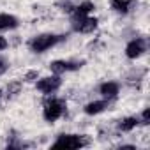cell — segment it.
Listing matches in <instances>:
<instances>
[{"mask_svg": "<svg viewBox=\"0 0 150 150\" xmlns=\"http://www.w3.org/2000/svg\"><path fill=\"white\" fill-rule=\"evenodd\" d=\"M145 50H146L145 41H143V39H134V41H131V42L127 44L125 55H127L129 58H138V57H141V55L145 53Z\"/></svg>", "mask_w": 150, "mask_h": 150, "instance_id": "cell-7", "label": "cell"}, {"mask_svg": "<svg viewBox=\"0 0 150 150\" xmlns=\"http://www.w3.org/2000/svg\"><path fill=\"white\" fill-rule=\"evenodd\" d=\"M94 9H96V7H94L92 2H81V4L76 7V11H74V16H90V13H92Z\"/></svg>", "mask_w": 150, "mask_h": 150, "instance_id": "cell-11", "label": "cell"}, {"mask_svg": "<svg viewBox=\"0 0 150 150\" xmlns=\"http://www.w3.org/2000/svg\"><path fill=\"white\" fill-rule=\"evenodd\" d=\"M148 120H150V110L145 108V111L141 113V122H143V124H148Z\"/></svg>", "mask_w": 150, "mask_h": 150, "instance_id": "cell-15", "label": "cell"}, {"mask_svg": "<svg viewBox=\"0 0 150 150\" xmlns=\"http://www.w3.org/2000/svg\"><path fill=\"white\" fill-rule=\"evenodd\" d=\"M18 27V20L13 14H0V30H13Z\"/></svg>", "mask_w": 150, "mask_h": 150, "instance_id": "cell-9", "label": "cell"}, {"mask_svg": "<svg viewBox=\"0 0 150 150\" xmlns=\"http://www.w3.org/2000/svg\"><path fill=\"white\" fill-rule=\"evenodd\" d=\"M87 141L83 139V136H78V134H62V136L57 138L53 146L55 148H80Z\"/></svg>", "mask_w": 150, "mask_h": 150, "instance_id": "cell-3", "label": "cell"}, {"mask_svg": "<svg viewBox=\"0 0 150 150\" xmlns=\"http://www.w3.org/2000/svg\"><path fill=\"white\" fill-rule=\"evenodd\" d=\"M97 27V20L92 18V16H74V21H72V28L76 32H83V34H88L92 30H96Z\"/></svg>", "mask_w": 150, "mask_h": 150, "instance_id": "cell-4", "label": "cell"}, {"mask_svg": "<svg viewBox=\"0 0 150 150\" xmlns=\"http://www.w3.org/2000/svg\"><path fill=\"white\" fill-rule=\"evenodd\" d=\"M6 48H7V41H6V37H4V35H0V51L6 50Z\"/></svg>", "mask_w": 150, "mask_h": 150, "instance_id": "cell-16", "label": "cell"}, {"mask_svg": "<svg viewBox=\"0 0 150 150\" xmlns=\"http://www.w3.org/2000/svg\"><path fill=\"white\" fill-rule=\"evenodd\" d=\"M81 67V62H72V60H57L51 64V71L55 74H62V72H71Z\"/></svg>", "mask_w": 150, "mask_h": 150, "instance_id": "cell-6", "label": "cell"}, {"mask_svg": "<svg viewBox=\"0 0 150 150\" xmlns=\"http://www.w3.org/2000/svg\"><path fill=\"white\" fill-rule=\"evenodd\" d=\"M111 7L117 13H127L129 11V0H111Z\"/></svg>", "mask_w": 150, "mask_h": 150, "instance_id": "cell-13", "label": "cell"}, {"mask_svg": "<svg viewBox=\"0 0 150 150\" xmlns=\"http://www.w3.org/2000/svg\"><path fill=\"white\" fill-rule=\"evenodd\" d=\"M99 90H101V96H103L104 99H115V97L118 96V85H117L115 81H106V83H103Z\"/></svg>", "mask_w": 150, "mask_h": 150, "instance_id": "cell-8", "label": "cell"}, {"mask_svg": "<svg viewBox=\"0 0 150 150\" xmlns=\"http://www.w3.org/2000/svg\"><path fill=\"white\" fill-rule=\"evenodd\" d=\"M60 41V35H55V34H41L37 37L32 39L30 42V50L34 53H44L48 50H51L55 44H58Z\"/></svg>", "mask_w": 150, "mask_h": 150, "instance_id": "cell-1", "label": "cell"}, {"mask_svg": "<svg viewBox=\"0 0 150 150\" xmlns=\"http://www.w3.org/2000/svg\"><path fill=\"white\" fill-rule=\"evenodd\" d=\"M7 67H9V64H7V60L6 58H2L0 57V76H2V74L7 71Z\"/></svg>", "mask_w": 150, "mask_h": 150, "instance_id": "cell-14", "label": "cell"}, {"mask_svg": "<svg viewBox=\"0 0 150 150\" xmlns=\"http://www.w3.org/2000/svg\"><path fill=\"white\" fill-rule=\"evenodd\" d=\"M106 106H108L106 101H92L85 106V113L87 115H99L106 110Z\"/></svg>", "mask_w": 150, "mask_h": 150, "instance_id": "cell-10", "label": "cell"}, {"mask_svg": "<svg viewBox=\"0 0 150 150\" xmlns=\"http://www.w3.org/2000/svg\"><path fill=\"white\" fill-rule=\"evenodd\" d=\"M64 111H65L64 101H60V99H51V101L46 103L42 115H44V118H46L48 122H55V120H58V118L64 115Z\"/></svg>", "mask_w": 150, "mask_h": 150, "instance_id": "cell-2", "label": "cell"}, {"mask_svg": "<svg viewBox=\"0 0 150 150\" xmlns=\"http://www.w3.org/2000/svg\"><path fill=\"white\" fill-rule=\"evenodd\" d=\"M138 118L136 117H127V118H124V120H120V124H118V127L122 129V131H132L136 125H138Z\"/></svg>", "mask_w": 150, "mask_h": 150, "instance_id": "cell-12", "label": "cell"}, {"mask_svg": "<svg viewBox=\"0 0 150 150\" xmlns=\"http://www.w3.org/2000/svg\"><path fill=\"white\" fill-rule=\"evenodd\" d=\"M37 88L46 94V96H51L55 94L58 88H60V78L58 76H48V78H42L37 81Z\"/></svg>", "mask_w": 150, "mask_h": 150, "instance_id": "cell-5", "label": "cell"}]
</instances>
